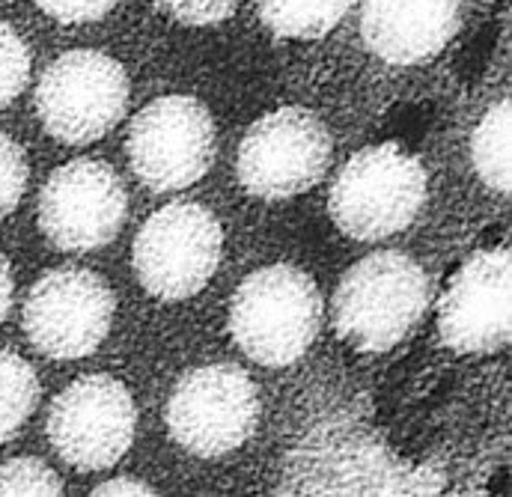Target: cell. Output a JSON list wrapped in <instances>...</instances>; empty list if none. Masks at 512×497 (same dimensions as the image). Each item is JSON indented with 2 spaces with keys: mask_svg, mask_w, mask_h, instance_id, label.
<instances>
[{
  "mask_svg": "<svg viewBox=\"0 0 512 497\" xmlns=\"http://www.w3.org/2000/svg\"><path fill=\"white\" fill-rule=\"evenodd\" d=\"M429 307L426 271L399 250H379L355 262L334 295V328L361 352H387Z\"/></svg>",
  "mask_w": 512,
  "mask_h": 497,
  "instance_id": "cell-1",
  "label": "cell"
},
{
  "mask_svg": "<svg viewBox=\"0 0 512 497\" xmlns=\"http://www.w3.org/2000/svg\"><path fill=\"white\" fill-rule=\"evenodd\" d=\"M322 325V295L295 265L254 271L233 295L230 331L236 346L262 367L295 364Z\"/></svg>",
  "mask_w": 512,
  "mask_h": 497,
  "instance_id": "cell-2",
  "label": "cell"
},
{
  "mask_svg": "<svg viewBox=\"0 0 512 497\" xmlns=\"http://www.w3.org/2000/svg\"><path fill=\"white\" fill-rule=\"evenodd\" d=\"M426 200V173L399 146H370L349 158L331 188L334 224L361 242L405 230Z\"/></svg>",
  "mask_w": 512,
  "mask_h": 497,
  "instance_id": "cell-3",
  "label": "cell"
},
{
  "mask_svg": "<svg viewBox=\"0 0 512 497\" xmlns=\"http://www.w3.org/2000/svg\"><path fill=\"white\" fill-rule=\"evenodd\" d=\"M126 105V69L102 51L57 57L36 87V114L45 131L75 146L105 137L123 120Z\"/></svg>",
  "mask_w": 512,
  "mask_h": 497,
  "instance_id": "cell-4",
  "label": "cell"
},
{
  "mask_svg": "<svg viewBox=\"0 0 512 497\" xmlns=\"http://www.w3.org/2000/svg\"><path fill=\"white\" fill-rule=\"evenodd\" d=\"M221 248L224 233L209 209L170 203L140 227L134 239V271L149 295L182 301L212 280Z\"/></svg>",
  "mask_w": 512,
  "mask_h": 497,
  "instance_id": "cell-5",
  "label": "cell"
},
{
  "mask_svg": "<svg viewBox=\"0 0 512 497\" xmlns=\"http://www.w3.org/2000/svg\"><path fill=\"white\" fill-rule=\"evenodd\" d=\"M254 381L233 364H212L179 378L167 402L173 438L194 456L215 459L242 447L256 429Z\"/></svg>",
  "mask_w": 512,
  "mask_h": 497,
  "instance_id": "cell-6",
  "label": "cell"
},
{
  "mask_svg": "<svg viewBox=\"0 0 512 497\" xmlns=\"http://www.w3.org/2000/svg\"><path fill=\"white\" fill-rule=\"evenodd\" d=\"M215 158V123L191 96H164L146 105L128 128V161L152 191L194 185Z\"/></svg>",
  "mask_w": 512,
  "mask_h": 497,
  "instance_id": "cell-7",
  "label": "cell"
},
{
  "mask_svg": "<svg viewBox=\"0 0 512 497\" xmlns=\"http://www.w3.org/2000/svg\"><path fill=\"white\" fill-rule=\"evenodd\" d=\"M331 164V137L304 108H280L251 125L239 146V179L259 200L310 191Z\"/></svg>",
  "mask_w": 512,
  "mask_h": 497,
  "instance_id": "cell-8",
  "label": "cell"
},
{
  "mask_svg": "<svg viewBox=\"0 0 512 497\" xmlns=\"http://www.w3.org/2000/svg\"><path fill=\"white\" fill-rule=\"evenodd\" d=\"M114 322L111 286L84 268H60L36 280L24 301L30 343L54 361L93 355Z\"/></svg>",
  "mask_w": 512,
  "mask_h": 497,
  "instance_id": "cell-9",
  "label": "cell"
},
{
  "mask_svg": "<svg viewBox=\"0 0 512 497\" xmlns=\"http://www.w3.org/2000/svg\"><path fill=\"white\" fill-rule=\"evenodd\" d=\"M137 426V408L123 381L84 375L51 405L48 438L54 450L81 471H102L123 459Z\"/></svg>",
  "mask_w": 512,
  "mask_h": 497,
  "instance_id": "cell-10",
  "label": "cell"
},
{
  "mask_svg": "<svg viewBox=\"0 0 512 497\" xmlns=\"http://www.w3.org/2000/svg\"><path fill=\"white\" fill-rule=\"evenodd\" d=\"M128 212L114 167L78 158L51 173L39 194V227L60 250H96L117 239Z\"/></svg>",
  "mask_w": 512,
  "mask_h": 497,
  "instance_id": "cell-11",
  "label": "cell"
},
{
  "mask_svg": "<svg viewBox=\"0 0 512 497\" xmlns=\"http://www.w3.org/2000/svg\"><path fill=\"white\" fill-rule=\"evenodd\" d=\"M441 340L456 352H498L510 343V253L471 256L438 307Z\"/></svg>",
  "mask_w": 512,
  "mask_h": 497,
  "instance_id": "cell-12",
  "label": "cell"
},
{
  "mask_svg": "<svg viewBox=\"0 0 512 497\" xmlns=\"http://www.w3.org/2000/svg\"><path fill=\"white\" fill-rule=\"evenodd\" d=\"M462 0H367L361 30L367 45L399 66L432 60L459 30Z\"/></svg>",
  "mask_w": 512,
  "mask_h": 497,
  "instance_id": "cell-13",
  "label": "cell"
},
{
  "mask_svg": "<svg viewBox=\"0 0 512 497\" xmlns=\"http://www.w3.org/2000/svg\"><path fill=\"white\" fill-rule=\"evenodd\" d=\"M355 0H259V15L268 30L286 39L325 36Z\"/></svg>",
  "mask_w": 512,
  "mask_h": 497,
  "instance_id": "cell-14",
  "label": "cell"
},
{
  "mask_svg": "<svg viewBox=\"0 0 512 497\" xmlns=\"http://www.w3.org/2000/svg\"><path fill=\"white\" fill-rule=\"evenodd\" d=\"M474 167L498 194L510 191V102H495L471 140Z\"/></svg>",
  "mask_w": 512,
  "mask_h": 497,
  "instance_id": "cell-15",
  "label": "cell"
},
{
  "mask_svg": "<svg viewBox=\"0 0 512 497\" xmlns=\"http://www.w3.org/2000/svg\"><path fill=\"white\" fill-rule=\"evenodd\" d=\"M36 402L39 378L33 367L15 352H0V444L30 420Z\"/></svg>",
  "mask_w": 512,
  "mask_h": 497,
  "instance_id": "cell-16",
  "label": "cell"
},
{
  "mask_svg": "<svg viewBox=\"0 0 512 497\" xmlns=\"http://www.w3.org/2000/svg\"><path fill=\"white\" fill-rule=\"evenodd\" d=\"M0 495H63V480L45 462L21 456L0 465Z\"/></svg>",
  "mask_w": 512,
  "mask_h": 497,
  "instance_id": "cell-17",
  "label": "cell"
},
{
  "mask_svg": "<svg viewBox=\"0 0 512 497\" xmlns=\"http://www.w3.org/2000/svg\"><path fill=\"white\" fill-rule=\"evenodd\" d=\"M27 78H30V51L9 24H0V108H6L21 96Z\"/></svg>",
  "mask_w": 512,
  "mask_h": 497,
  "instance_id": "cell-18",
  "label": "cell"
},
{
  "mask_svg": "<svg viewBox=\"0 0 512 497\" xmlns=\"http://www.w3.org/2000/svg\"><path fill=\"white\" fill-rule=\"evenodd\" d=\"M27 155L24 149L9 137L0 134V218H6L24 197L27 188Z\"/></svg>",
  "mask_w": 512,
  "mask_h": 497,
  "instance_id": "cell-19",
  "label": "cell"
},
{
  "mask_svg": "<svg viewBox=\"0 0 512 497\" xmlns=\"http://www.w3.org/2000/svg\"><path fill=\"white\" fill-rule=\"evenodd\" d=\"M158 6L182 24L203 27V24H218L227 15H233L239 0H158Z\"/></svg>",
  "mask_w": 512,
  "mask_h": 497,
  "instance_id": "cell-20",
  "label": "cell"
},
{
  "mask_svg": "<svg viewBox=\"0 0 512 497\" xmlns=\"http://www.w3.org/2000/svg\"><path fill=\"white\" fill-rule=\"evenodd\" d=\"M51 18L63 24H81V21H96L105 12L114 9L117 0H36Z\"/></svg>",
  "mask_w": 512,
  "mask_h": 497,
  "instance_id": "cell-21",
  "label": "cell"
},
{
  "mask_svg": "<svg viewBox=\"0 0 512 497\" xmlns=\"http://www.w3.org/2000/svg\"><path fill=\"white\" fill-rule=\"evenodd\" d=\"M96 497H105V495H140V497H152L158 495L152 486H146L143 480H134V477H120V480H108L105 486H99L96 492H93Z\"/></svg>",
  "mask_w": 512,
  "mask_h": 497,
  "instance_id": "cell-22",
  "label": "cell"
},
{
  "mask_svg": "<svg viewBox=\"0 0 512 497\" xmlns=\"http://www.w3.org/2000/svg\"><path fill=\"white\" fill-rule=\"evenodd\" d=\"M12 292H15L12 268H9V259L0 253V322L6 319V313H9V307H12Z\"/></svg>",
  "mask_w": 512,
  "mask_h": 497,
  "instance_id": "cell-23",
  "label": "cell"
}]
</instances>
